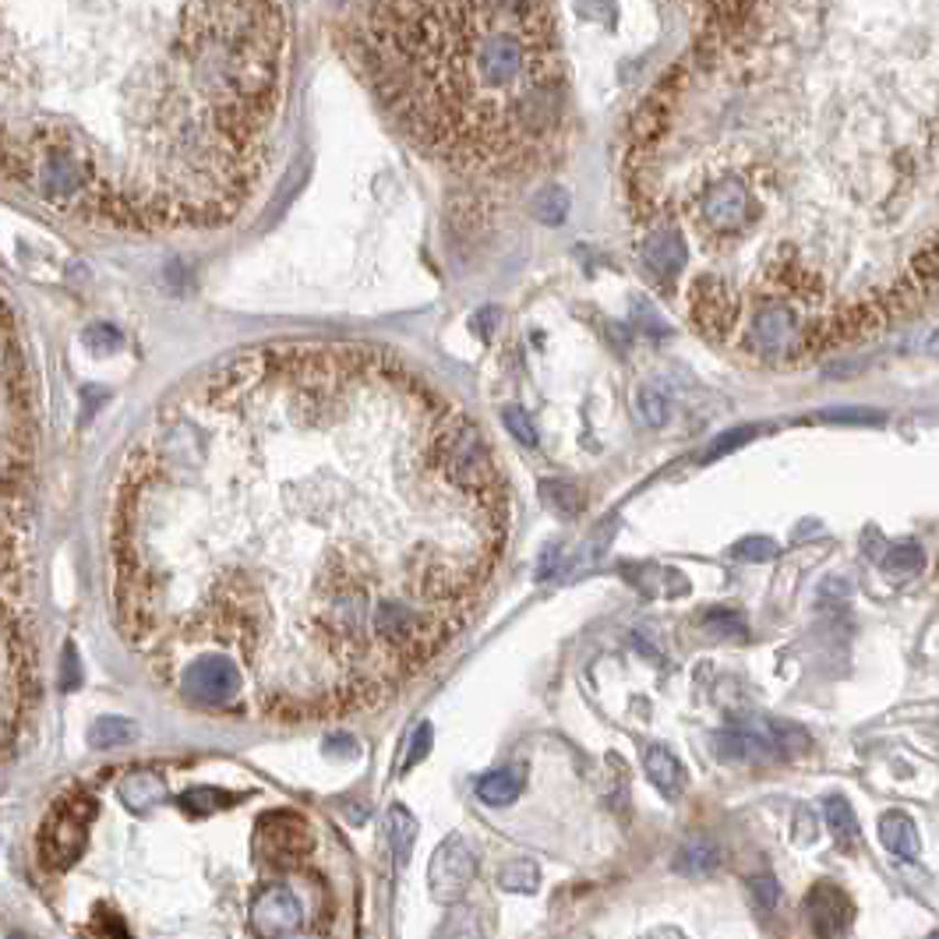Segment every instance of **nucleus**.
<instances>
[{
    "label": "nucleus",
    "instance_id": "obj_14",
    "mask_svg": "<svg viewBox=\"0 0 939 939\" xmlns=\"http://www.w3.org/2000/svg\"><path fill=\"white\" fill-rule=\"evenodd\" d=\"M527 784V766L523 763H512L506 770H491V774H484L477 781V798L484 805H509L519 798V792H523Z\"/></svg>",
    "mask_w": 939,
    "mask_h": 939
},
{
    "label": "nucleus",
    "instance_id": "obj_24",
    "mask_svg": "<svg viewBox=\"0 0 939 939\" xmlns=\"http://www.w3.org/2000/svg\"><path fill=\"white\" fill-rule=\"evenodd\" d=\"M777 555V544L770 541V537H745V541H738L731 548V559L738 562H766Z\"/></svg>",
    "mask_w": 939,
    "mask_h": 939
},
{
    "label": "nucleus",
    "instance_id": "obj_32",
    "mask_svg": "<svg viewBox=\"0 0 939 939\" xmlns=\"http://www.w3.org/2000/svg\"><path fill=\"white\" fill-rule=\"evenodd\" d=\"M60 685H64V689H75V685H78V671H75V650H71V647L64 650V682H60Z\"/></svg>",
    "mask_w": 939,
    "mask_h": 939
},
{
    "label": "nucleus",
    "instance_id": "obj_15",
    "mask_svg": "<svg viewBox=\"0 0 939 939\" xmlns=\"http://www.w3.org/2000/svg\"><path fill=\"white\" fill-rule=\"evenodd\" d=\"M117 792H121V802L128 805L131 813H148V809H156V805L163 802L166 784H163L159 774H153V770H134V774H128L121 781Z\"/></svg>",
    "mask_w": 939,
    "mask_h": 939
},
{
    "label": "nucleus",
    "instance_id": "obj_6",
    "mask_svg": "<svg viewBox=\"0 0 939 939\" xmlns=\"http://www.w3.org/2000/svg\"><path fill=\"white\" fill-rule=\"evenodd\" d=\"M714 749L720 760L734 763H756V760H792L802 749H809V738L795 725L781 720H742L728 731L714 734Z\"/></svg>",
    "mask_w": 939,
    "mask_h": 939
},
{
    "label": "nucleus",
    "instance_id": "obj_12",
    "mask_svg": "<svg viewBox=\"0 0 939 939\" xmlns=\"http://www.w3.org/2000/svg\"><path fill=\"white\" fill-rule=\"evenodd\" d=\"M643 766H647L650 784L658 787L664 798H678L685 792V770H682L675 752H667L664 745H650L647 756H643Z\"/></svg>",
    "mask_w": 939,
    "mask_h": 939
},
{
    "label": "nucleus",
    "instance_id": "obj_21",
    "mask_svg": "<svg viewBox=\"0 0 939 939\" xmlns=\"http://www.w3.org/2000/svg\"><path fill=\"white\" fill-rule=\"evenodd\" d=\"M139 734V725L128 717H99L89 728V745L92 749H113V745H128L131 738Z\"/></svg>",
    "mask_w": 939,
    "mask_h": 939
},
{
    "label": "nucleus",
    "instance_id": "obj_7",
    "mask_svg": "<svg viewBox=\"0 0 939 939\" xmlns=\"http://www.w3.org/2000/svg\"><path fill=\"white\" fill-rule=\"evenodd\" d=\"M251 848H255L258 862L290 869V865H300L308 859L311 848H314V837H311L308 819L300 813L273 809V813L258 816L255 833H251Z\"/></svg>",
    "mask_w": 939,
    "mask_h": 939
},
{
    "label": "nucleus",
    "instance_id": "obj_11",
    "mask_svg": "<svg viewBox=\"0 0 939 939\" xmlns=\"http://www.w3.org/2000/svg\"><path fill=\"white\" fill-rule=\"evenodd\" d=\"M880 841L886 851H894L897 859H918L921 854V837H918L915 819L901 809H891V813L880 816Z\"/></svg>",
    "mask_w": 939,
    "mask_h": 939
},
{
    "label": "nucleus",
    "instance_id": "obj_28",
    "mask_svg": "<svg viewBox=\"0 0 939 939\" xmlns=\"http://www.w3.org/2000/svg\"><path fill=\"white\" fill-rule=\"evenodd\" d=\"M752 894H756L760 912H774V904L781 897V886L774 876H752Z\"/></svg>",
    "mask_w": 939,
    "mask_h": 939
},
{
    "label": "nucleus",
    "instance_id": "obj_18",
    "mask_svg": "<svg viewBox=\"0 0 939 939\" xmlns=\"http://www.w3.org/2000/svg\"><path fill=\"white\" fill-rule=\"evenodd\" d=\"M824 819H827V827H830V833L837 837V844H841V848L859 844V816H854L851 802L844 795H827Z\"/></svg>",
    "mask_w": 939,
    "mask_h": 939
},
{
    "label": "nucleus",
    "instance_id": "obj_29",
    "mask_svg": "<svg viewBox=\"0 0 939 939\" xmlns=\"http://www.w3.org/2000/svg\"><path fill=\"white\" fill-rule=\"evenodd\" d=\"M830 421H837V424H883V413L880 410H830L827 413Z\"/></svg>",
    "mask_w": 939,
    "mask_h": 939
},
{
    "label": "nucleus",
    "instance_id": "obj_34",
    "mask_svg": "<svg viewBox=\"0 0 939 939\" xmlns=\"http://www.w3.org/2000/svg\"><path fill=\"white\" fill-rule=\"evenodd\" d=\"M926 350H929V354L939 361V329H936V332L929 335V340H926Z\"/></svg>",
    "mask_w": 939,
    "mask_h": 939
},
{
    "label": "nucleus",
    "instance_id": "obj_22",
    "mask_svg": "<svg viewBox=\"0 0 939 939\" xmlns=\"http://www.w3.org/2000/svg\"><path fill=\"white\" fill-rule=\"evenodd\" d=\"M498 886L509 894H537V886H541V869L527 859L509 862L498 869Z\"/></svg>",
    "mask_w": 939,
    "mask_h": 939
},
{
    "label": "nucleus",
    "instance_id": "obj_25",
    "mask_svg": "<svg viewBox=\"0 0 939 939\" xmlns=\"http://www.w3.org/2000/svg\"><path fill=\"white\" fill-rule=\"evenodd\" d=\"M707 629L725 636V640H745V622H742V615H734V611H710Z\"/></svg>",
    "mask_w": 939,
    "mask_h": 939
},
{
    "label": "nucleus",
    "instance_id": "obj_5",
    "mask_svg": "<svg viewBox=\"0 0 939 939\" xmlns=\"http://www.w3.org/2000/svg\"><path fill=\"white\" fill-rule=\"evenodd\" d=\"M92 819H96V798L89 792H81V787L64 792L49 805L36 837V851L46 872H64L81 859Z\"/></svg>",
    "mask_w": 939,
    "mask_h": 939
},
{
    "label": "nucleus",
    "instance_id": "obj_26",
    "mask_svg": "<svg viewBox=\"0 0 939 939\" xmlns=\"http://www.w3.org/2000/svg\"><path fill=\"white\" fill-rule=\"evenodd\" d=\"M501 421H506V428H509V431L516 434V439L523 442V445H530V449L537 445L533 421H530V417H527L523 410H519V407H506V410H501Z\"/></svg>",
    "mask_w": 939,
    "mask_h": 939
},
{
    "label": "nucleus",
    "instance_id": "obj_33",
    "mask_svg": "<svg viewBox=\"0 0 939 939\" xmlns=\"http://www.w3.org/2000/svg\"><path fill=\"white\" fill-rule=\"evenodd\" d=\"M491 322H495V311L488 308L480 318H474V329H477L480 335H491Z\"/></svg>",
    "mask_w": 939,
    "mask_h": 939
},
{
    "label": "nucleus",
    "instance_id": "obj_16",
    "mask_svg": "<svg viewBox=\"0 0 939 939\" xmlns=\"http://www.w3.org/2000/svg\"><path fill=\"white\" fill-rule=\"evenodd\" d=\"M675 869L685 872V876H710V872L720 869V848L707 841V837L685 841L675 854Z\"/></svg>",
    "mask_w": 939,
    "mask_h": 939
},
{
    "label": "nucleus",
    "instance_id": "obj_13",
    "mask_svg": "<svg viewBox=\"0 0 939 939\" xmlns=\"http://www.w3.org/2000/svg\"><path fill=\"white\" fill-rule=\"evenodd\" d=\"M434 939H491L488 915L477 904H452L442 926L434 929Z\"/></svg>",
    "mask_w": 939,
    "mask_h": 939
},
{
    "label": "nucleus",
    "instance_id": "obj_35",
    "mask_svg": "<svg viewBox=\"0 0 939 939\" xmlns=\"http://www.w3.org/2000/svg\"><path fill=\"white\" fill-rule=\"evenodd\" d=\"M287 939H322V936H314V932H294V936H287Z\"/></svg>",
    "mask_w": 939,
    "mask_h": 939
},
{
    "label": "nucleus",
    "instance_id": "obj_19",
    "mask_svg": "<svg viewBox=\"0 0 939 939\" xmlns=\"http://www.w3.org/2000/svg\"><path fill=\"white\" fill-rule=\"evenodd\" d=\"M880 565L891 579H915L921 568H926V551L915 541H901V544H891V551H886Z\"/></svg>",
    "mask_w": 939,
    "mask_h": 939
},
{
    "label": "nucleus",
    "instance_id": "obj_1",
    "mask_svg": "<svg viewBox=\"0 0 939 939\" xmlns=\"http://www.w3.org/2000/svg\"><path fill=\"white\" fill-rule=\"evenodd\" d=\"M506 544L484 431L354 343L216 361L148 413L110 491L117 629L216 714L382 699L470 626Z\"/></svg>",
    "mask_w": 939,
    "mask_h": 939
},
{
    "label": "nucleus",
    "instance_id": "obj_27",
    "mask_svg": "<svg viewBox=\"0 0 939 939\" xmlns=\"http://www.w3.org/2000/svg\"><path fill=\"white\" fill-rule=\"evenodd\" d=\"M636 410H640V417H643V421H650V424H664L667 421V402L658 393H647V389L636 393Z\"/></svg>",
    "mask_w": 939,
    "mask_h": 939
},
{
    "label": "nucleus",
    "instance_id": "obj_4",
    "mask_svg": "<svg viewBox=\"0 0 939 939\" xmlns=\"http://www.w3.org/2000/svg\"><path fill=\"white\" fill-rule=\"evenodd\" d=\"M4 756L14 752V742L29 725V714L36 707V653L29 640V618L4 615Z\"/></svg>",
    "mask_w": 939,
    "mask_h": 939
},
{
    "label": "nucleus",
    "instance_id": "obj_36",
    "mask_svg": "<svg viewBox=\"0 0 939 939\" xmlns=\"http://www.w3.org/2000/svg\"><path fill=\"white\" fill-rule=\"evenodd\" d=\"M932 939H939V932H932Z\"/></svg>",
    "mask_w": 939,
    "mask_h": 939
},
{
    "label": "nucleus",
    "instance_id": "obj_20",
    "mask_svg": "<svg viewBox=\"0 0 939 939\" xmlns=\"http://www.w3.org/2000/svg\"><path fill=\"white\" fill-rule=\"evenodd\" d=\"M177 802H180V809L188 816H212L220 809H230V805H237L241 795L220 792V787H188V792H184Z\"/></svg>",
    "mask_w": 939,
    "mask_h": 939
},
{
    "label": "nucleus",
    "instance_id": "obj_30",
    "mask_svg": "<svg viewBox=\"0 0 939 939\" xmlns=\"http://www.w3.org/2000/svg\"><path fill=\"white\" fill-rule=\"evenodd\" d=\"M428 749H431V725H421L413 731V742H410V756L402 760V770H410V766H417L421 763L424 756H428Z\"/></svg>",
    "mask_w": 939,
    "mask_h": 939
},
{
    "label": "nucleus",
    "instance_id": "obj_2",
    "mask_svg": "<svg viewBox=\"0 0 939 939\" xmlns=\"http://www.w3.org/2000/svg\"><path fill=\"white\" fill-rule=\"evenodd\" d=\"M287 4L4 0V180L96 230H209L265 174Z\"/></svg>",
    "mask_w": 939,
    "mask_h": 939
},
{
    "label": "nucleus",
    "instance_id": "obj_17",
    "mask_svg": "<svg viewBox=\"0 0 939 939\" xmlns=\"http://www.w3.org/2000/svg\"><path fill=\"white\" fill-rule=\"evenodd\" d=\"M385 830H389V848H393V859L402 869L410 862V851L417 841V819L410 816L407 805H393L389 816H385Z\"/></svg>",
    "mask_w": 939,
    "mask_h": 939
},
{
    "label": "nucleus",
    "instance_id": "obj_31",
    "mask_svg": "<svg viewBox=\"0 0 939 939\" xmlns=\"http://www.w3.org/2000/svg\"><path fill=\"white\" fill-rule=\"evenodd\" d=\"M760 428H742V431H731V434H725V439H717L714 442V449L707 452V460H714V456H725V452H731L734 445H742V442H749L752 434H756Z\"/></svg>",
    "mask_w": 939,
    "mask_h": 939
},
{
    "label": "nucleus",
    "instance_id": "obj_9",
    "mask_svg": "<svg viewBox=\"0 0 939 939\" xmlns=\"http://www.w3.org/2000/svg\"><path fill=\"white\" fill-rule=\"evenodd\" d=\"M300 918H305V908H300L297 894L287 883H273L258 891V897L251 901V929H255L262 939H287L300 929Z\"/></svg>",
    "mask_w": 939,
    "mask_h": 939
},
{
    "label": "nucleus",
    "instance_id": "obj_10",
    "mask_svg": "<svg viewBox=\"0 0 939 939\" xmlns=\"http://www.w3.org/2000/svg\"><path fill=\"white\" fill-rule=\"evenodd\" d=\"M805 915H809L813 932H816L819 939H837V936L848 929V921H851L854 908H851V897L841 891V886L816 883L813 891H809V897H805Z\"/></svg>",
    "mask_w": 939,
    "mask_h": 939
},
{
    "label": "nucleus",
    "instance_id": "obj_3",
    "mask_svg": "<svg viewBox=\"0 0 939 939\" xmlns=\"http://www.w3.org/2000/svg\"><path fill=\"white\" fill-rule=\"evenodd\" d=\"M343 43L399 131L452 170L523 174L562 142L555 4H354Z\"/></svg>",
    "mask_w": 939,
    "mask_h": 939
},
{
    "label": "nucleus",
    "instance_id": "obj_8",
    "mask_svg": "<svg viewBox=\"0 0 939 939\" xmlns=\"http://www.w3.org/2000/svg\"><path fill=\"white\" fill-rule=\"evenodd\" d=\"M477 876V862L474 851L463 841L460 833L445 837V841L434 848L431 865H428V891L439 904H463L470 883Z\"/></svg>",
    "mask_w": 939,
    "mask_h": 939
},
{
    "label": "nucleus",
    "instance_id": "obj_23",
    "mask_svg": "<svg viewBox=\"0 0 939 939\" xmlns=\"http://www.w3.org/2000/svg\"><path fill=\"white\" fill-rule=\"evenodd\" d=\"M565 212H568V198L559 188L541 191V195H537V201H533V216L541 223H548V227H559L565 220Z\"/></svg>",
    "mask_w": 939,
    "mask_h": 939
}]
</instances>
